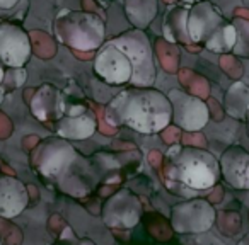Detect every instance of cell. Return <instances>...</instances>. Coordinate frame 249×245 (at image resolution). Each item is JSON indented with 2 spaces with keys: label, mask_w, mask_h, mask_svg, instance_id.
Returning <instances> with one entry per match:
<instances>
[{
  "label": "cell",
  "mask_w": 249,
  "mask_h": 245,
  "mask_svg": "<svg viewBox=\"0 0 249 245\" xmlns=\"http://www.w3.org/2000/svg\"><path fill=\"white\" fill-rule=\"evenodd\" d=\"M224 107L232 117L244 119L249 111V87L242 82L232 83L225 92Z\"/></svg>",
  "instance_id": "18"
},
{
  "label": "cell",
  "mask_w": 249,
  "mask_h": 245,
  "mask_svg": "<svg viewBox=\"0 0 249 245\" xmlns=\"http://www.w3.org/2000/svg\"><path fill=\"white\" fill-rule=\"evenodd\" d=\"M103 221L109 228H133L142 218V203L128 189H121L103 206Z\"/></svg>",
  "instance_id": "10"
},
{
  "label": "cell",
  "mask_w": 249,
  "mask_h": 245,
  "mask_svg": "<svg viewBox=\"0 0 249 245\" xmlns=\"http://www.w3.org/2000/svg\"><path fill=\"white\" fill-rule=\"evenodd\" d=\"M75 159L77 152L69 140L56 135L39 143L31 155V165L41 177L56 180L69 172Z\"/></svg>",
  "instance_id": "6"
},
{
  "label": "cell",
  "mask_w": 249,
  "mask_h": 245,
  "mask_svg": "<svg viewBox=\"0 0 249 245\" xmlns=\"http://www.w3.org/2000/svg\"><path fill=\"white\" fill-rule=\"evenodd\" d=\"M220 177L237 191H249V152L239 145H232L218 159Z\"/></svg>",
  "instance_id": "13"
},
{
  "label": "cell",
  "mask_w": 249,
  "mask_h": 245,
  "mask_svg": "<svg viewBox=\"0 0 249 245\" xmlns=\"http://www.w3.org/2000/svg\"><path fill=\"white\" fill-rule=\"evenodd\" d=\"M188 34L191 45H198L213 53H229L237 43V29L210 0L190 5Z\"/></svg>",
  "instance_id": "3"
},
{
  "label": "cell",
  "mask_w": 249,
  "mask_h": 245,
  "mask_svg": "<svg viewBox=\"0 0 249 245\" xmlns=\"http://www.w3.org/2000/svg\"><path fill=\"white\" fill-rule=\"evenodd\" d=\"M246 121H248V133H249V111H248V114H246V117H244Z\"/></svg>",
  "instance_id": "24"
},
{
  "label": "cell",
  "mask_w": 249,
  "mask_h": 245,
  "mask_svg": "<svg viewBox=\"0 0 249 245\" xmlns=\"http://www.w3.org/2000/svg\"><path fill=\"white\" fill-rule=\"evenodd\" d=\"M94 73L107 85H126L132 82L133 66L120 46L107 41L97 49L94 58Z\"/></svg>",
  "instance_id": "8"
},
{
  "label": "cell",
  "mask_w": 249,
  "mask_h": 245,
  "mask_svg": "<svg viewBox=\"0 0 249 245\" xmlns=\"http://www.w3.org/2000/svg\"><path fill=\"white\" fill-rule=\"evenodd\" d=\"M106 119L113 126H126L137 133L156 135L173 121L169 97L154 87L130 85L106 106Z\"/></svg>",
  "instance_id": "1"
},
{
  "label": "cell",
  "mask_w": 249,
  "mask_h": 245,
  "mask_svg": "<svg viewBox=\"0 0 249 245\" xmlns=\"http://www.w3.org/2000/svg\"><path fill=\"white\" fill-rule=\"evenodd\" d=\"M19 0H0V9H12L18 5Z\"/></svg>",
  "instance_id": "19"
},
{
  "label": "cell",
  "mask_w": 249,
  "mask_h": 245,
  "mask_svg": "<svg viewBox=\"0 0 249 245\" xmlns=\"http://www.w3.org/2000/svg\"><path fill=\"white\" fill-rule=\"evenodd\" d=\"M53 34L67 48L94 51L104 45L106 24L92 12L63 11L53 22Z\"/></svg>",
  "instance_id": "4"
},
{
  "label": "cell",
  "mask_w": 249,
  "mask_h": 245,
  "mask_svg": "<svg viewBox=\"0 0 249 245\" xmlns=\"http://www.w3.org/2000/svg\"><path fill=\"white\" fill-rule=\"evenodd\" d=\"M164 177L173 193H179V187L200 193L212 189L218 182L220 167L218 160L207 150L173 145L166 153Z\"/></svg>",
  "instance_id": "2"
},
{
  "label": "cell",
  "mask_w": 249,
  "mask_h": 245,
  "mask_svg": "<svg viewBox=\"0 0 249 245\" xmlns=\"http://www.w3.org/2000/svg\"><path fill=\"white\" fill-rule=\"evenodd\" d=\"M242 2H244L246 5H249V0H242Z\"/></svg>",
  "instance_id": "25"
},
{
  "label": "cell",
  "mask_w": 249,
  "mask_h": 245,
  "mask_svg": "<svg viewBox=\"0 0 249 245\" xmlns=\"http://www.w3.org/2000/svg\"><path fill=\"white\" fill-rule=\"evenodd\" d=\"M56 135L65 140H86L96 133L97 119L94 113L82 102H69L65 114L53 123Z\"/></svg>",
  "instance_id": "12"
},
{
  "label": "cell",
  "mask_w": 249,
  "mask_h": 245,
  "mask_svg": "<svg viewBox=\"0 0 249 245\" xmlns=\"http://www.w3.org/2000/svg\"><path fill=\"white\" fill-rule=\"evenodd\" d=\"M213 221L215 210L205 199L184 201L171 210V225L178 233H203Z\"/></svg>",
  "instance_id": "9"
},
{
  "label": "cell",
  "mask_w": 249,
  "mask_h": 245,
  "mask_svg": "<svg viewBox=\"0 0 249 245\" xmlns=\"http://www.w3.org/2000/svg\"><path fill=\"white\" fill-rule=\"evenodd\" d=\"M178 2H181V4H188V5H191V4H196V2H200V0H178Z\"/></svg>",
  "instance_id": "23"
},
{
  "label": "cell",
  "mask_w": 249,
  "mask_h": 245,
  "mask_svg": "<svg viewBox=\"0 0 249 245\" xmlns=\"http://www.w3.org/2000/svg\"><path fill=\"white\" fill-rule=\"evenodd\" d=\"M111 41L120 46L130 58L133 66V77L130 85L135 87H152L157 77V66L154 62L152 46L143 29H130L123 34L116 36Z\"/></svg>",
  "instance_id": "5"
},
{
  "label": "cell",
  "mask_w": 249,
  "mask_h": 245,
  "mask_svg": "<svg viewBox=\"0 0 249 245\" xmlns=\"http://www.w3.org/2000/svg\"><path fill=\"white\" fill-rule=\"evenodd\" d=\"M171 107H173V121L184 131H200L207 126L210 119V111L203 99L193 96L181 89H171L167 92Z\"/></svg>",
  "instance_id": "7"
},
{
  "label": "cell",
  "mask_w": 249,
  "mask_h": 245,
  "mask_svg": "<svg viewBox=\"0 0 249 245\" xmlns=\"http://www.w3.org/2000/svg\"><path fill=\"white\" fill-rule=\"evenodd\" d=\"M29 203L28 187L12 176H0V216L16 218Z\"/></svg>",
  "instance_id": "15"
},
{
  "label": "cell",
  "mask_w": 249,
  "mask_h": 245,
  "mask_svg": "<svg viewBox=\"0 0 249 245\" xmlns=\"http://www.w3.org/2000/svg\"><path fill=\"white\" fill-rule=\"evenodd\" d=\"M159 0H124V14L133 28L145 31L156 19Z\"/></svg>",
  "instance_id": "17"
},
{
  "label": "cell",
  "mask_w": 249,
  "mask_h": 245,
  "mask_svg": "<svg viewBox=\"0 0 249 245\" xmlns=\"http://www.w3.org/2000/svg\"><path fill=\"white\" fill-rule=\"evenodd\" d=\"M5 68H7V66H5L4 63L0 62V87L4 85V80H5V73H7V70H5Z\"/></svg>",
  "instance_id": "20"
},
{
  "label": "cell",
  "mask_w": 249,
  "mask_h": 245,
  "mask_svg": "<svg viewBox=\"0 0 249 245\" xmlns=\"http://www.w3.org/2000/svg\"><path fill=\"white\" fill-rule=\"evenodd\" d=\"M188 4H171L166 9V14L162 19V34L174 45L188 46L191 45L190 34H188Z\"/></svg>",
  "instance_id": "16"
},
{
  "label": "cell",
  "mask_w": 249,
  "mask_h": 245,
  "mask_svg": "<svg viewBox=\"0 0 249 245\" xmlns=\"http://www.w3.org/2000/svg\"><path fill=\"white\" fill-rule=\"evenodd\" d=\"M75 245H96L92 240H89V238H82V240H79Z\"/></svg>",
  "instance_id": "21"
},
{
  "label": "cell",
  "mask_w": 249,
  "mask_h": 245,
  "mask_svg": "<svg viewBox=\"0 0 249 245\" xmlns=\"http://www.w3.org/2000/svg\"><path fill=\"white\" fill-rule=\"evenodd\" d=\"M28 104L36 119L43 123H55L65 114L69 99L52 83H43L39 89L35 90V96L31 97V100H28Z\"/></svg>",
  "instance_id": "14"
},
{
  "label": "cell",
  "mask_w": 249,
  "mask_h": 245,
  "mask_svg": "<svg viewBox=\"0 0 249 245\" xmlns=\"http://www.w3.org/2000/svg\"><path fill=\"white\" fill-rule=\"evenodd\" d=\"M237 245H249V233L244 235V237H242L241 240L237 242Z\"/></svg>",
  "instance_id": "22"
},
{
  "label": "cell",
  "mask_w": 249,
  "mask_h": 245,
  "mask_svg": "<svg viewBox=\"0 0 249 245\" xmlns=\"http://www.w3.org/2000/svg\"><path fill=\"white\" fill-rule=\"evenodd\" d=\"M0 245H2V240H0Z\"/></svg>",
  "instance_id": "27"
},
{
  "label": "cell",
  "mask_w": 249,
  "mask_h": 245,
  "mask_svg": "<svg viewBox=\"0 0 249 245\" xmlns=\"http://www.w3.org/2000/svg\"><path fill=\"white\" fill-rule=\"evenodd\" d=\"M50 245H58V244H50Z\"/></svg>",
  "instance_id": "26"
},
{
  "label": "cell",
  "mask_w": 249,
  "mask_h": 245,
  "mask_svg": "<svg viewBox=\"0 0 249 245\" xmlns=\"http://www.w3.org/2000/svg\"><path fill=\"white\" fill-rule=\"evenodd\" d=\"M31 58V41L21 26L0 22V62L7 68H22Z\"/></svg>",
  "instance_id": "11"
}]
</instances>
